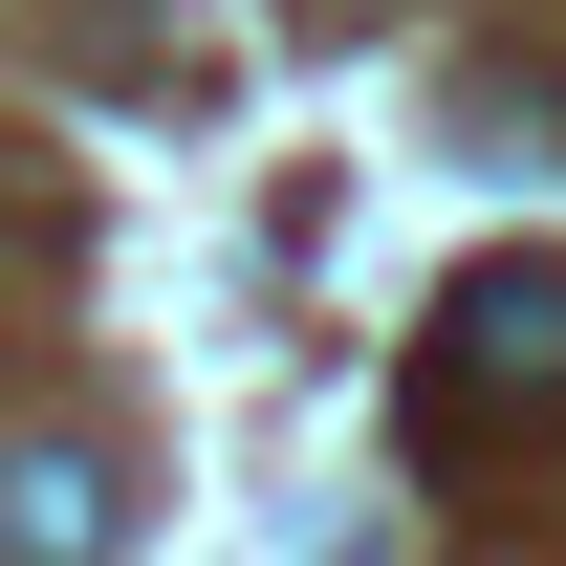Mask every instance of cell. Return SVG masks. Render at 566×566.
Returning a JSON list of instances; mask_svg holds the SVG:
<instances>
[{"instance_id": "6da1fadb", "label": "cell", "mask_w": 566, "mask_h": 566, "mask_svg": "<svg viewBox=\"0 0 566 566\" xmlns=\"http://www.w3.org/2000/svg\"><path fill=\"white\" fill-rule=\"evenodd\" d=\"M415 415H436V436H523V415H566V262H480L458 305H436Z\"/></svg>"}, {"instance_id": "7a4b0ae2", "label": "cell", "mask_w": 566, "mask_h": 566, "mask_svg": "<svg viewBox=\"0 0 566 566\" xmlns=\"http://www.w3.org/2000/svg\"><path fill=\"white\" fill-rule=\"evenodd\" d=\"M109 523H132L109 458H66V436H44V458H0V566H109Z\"/></svg>"}]
</instances>
